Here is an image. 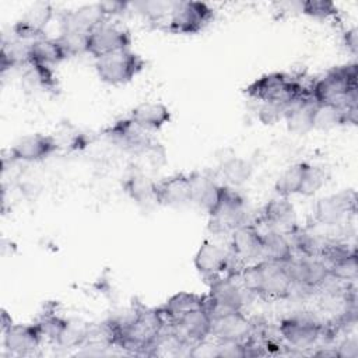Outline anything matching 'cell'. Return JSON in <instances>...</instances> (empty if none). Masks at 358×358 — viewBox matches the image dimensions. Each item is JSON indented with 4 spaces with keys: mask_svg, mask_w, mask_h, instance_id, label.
I'll use <instances>...</instances> for the list:
<instances>
[{
    "mask_svg": "<svg viewBox=\"0 0 358 358\" xmlns=\"http://www.w3.org/2000/svg\"><path fill=\"white\" fill-rule=\"evenodd\" d=\"M133 36L127 27L115 21L105 20L87 38V55L95 60L124 49H131Z\"/></svg>",
    "mask_w": 358,
    "mask_h": 358,
    "instance_id": "obj_11",
    "label": "cell"
},
{
    "mask_svg": "<svg viewBox=\"0 0 358 358\" xmlns=\"http://www.w3.org/2000/svg\"><path fill=\"white\" fill-rule=\"evenodd\" d=\"M102 133L112 144L136 157L145 152L157 143L152 140L148 131L136 124L129 116L115 120L105 127Z\"/></svg>",
    "mask_w": 358,
    "mask_h": 358,
    "instance_id": "obj_13",
    "label": "cell"
},
{
    "mask_svg": "<svg viewBox=\"0 0 358 358\" xmlns=\"http://www.w3.org/2000/svg\"><path fill=\"white\" fill-rule=\"evenodd\" d=\"M3 345L13 357L32 355L45 341L36 322L34 323H8L1 327Z\"/></svg>",
    "mask_w": 358,
    "mask_h": 358,
    "instance_id": "obj_15",
    "label": "cell"
},
{
    "mask_svg": "<svg viewBox=\"0 0 358 358\" xmlns=\"http://www.w3.org/2000/svg\"><path fill=\"white\" fill-rule=\"evenodd\" d=\"M253 222L259 228L260 236H262L260 260L287 263L294 257L295 253H294V249L291 246V242H289V238L287 234L271 229V228H266L256 221H253Z\"/></svg>",
    "mask_w": 358,
    "mask_h": 358,
    "instance_id": "obj_22",
    "label": "cell"
},
{
    "mask_svg": "<svg viewBox=\"0 0 358 358\" xmlns=\"http://www.w3.org/2000/svg\"><path fill=\"white\" fill-rule=\"evenodd\" d=\"M287 267L294 282V292L320 291L330 280L327 263L319 256H295L287 262Z\"/></svg>",
    "mask_w": 358,
    "mask_h": 358,
    "instance_id": "obj_12",
    "label": "cell"
},
{
    "mask_svg": "<svg viewBox=\"0 0 358 358\" xmlns=\"http://www.w3.org/2000/svg\"><path fill=\"white\" fill-rule=\"evenodd\" d=\"M299 10L302 14L317 20L329 21L338 15V7L330 0H306L299 3Z\"/></svg>",
    "mask_w": 358,
    "mask_h": 358,
    "instance_id": "obj_35",
    "label": "cell"
},
{
    "mask_svg": "<svg viewBox=\"0 0 358 358\" xmlns=\"http://www.w3.org/2000/svg\"><path fill=\"white\" fill-rule=\"evenodd\" d=\"M357 213V193L354 189H344L337 193L320 197L312 210L313 221L323 227L347 224Z\"/></svg>",
    "mask_w": 358,
    "mask_h": 358,
    "instance_id": "obj_10",
    "label": "cell"
},
{
    "mask_svg": "<svg viewBox=\"0 0 358 358\" xmlns=\"http://www.w3.org/2000/svg\"><path fill=\"white\" fill-rule=\"evenodd\" d=\"M43 334V338L56 344H62L66 334L70 330V320L57 315L53 309L41 313L38 320H35Z\"/></svg>",
    "mask_w": 358,
    "mask_h": 358,
    "instance_id": "obj_32",
    "label": "cell"
},
{
    "mask_svg": "<svg viewBox=\"0 0 358 358\" xmlns=\"http://www.w3.org/2000/svg\"><path fill=\"white\" fill-rule=\"evenodd\" d=\"M157 204L165 207H185L192 199L190 173H175L155 182Z\"/></svg>",
    "mask_w": 358,
    "mask_h": 358,
    "instance_id": "obj_21",
    "label": "cell"
},
{
    "mask_svg": "<svg viewBox=\"0 0 358 358\" xmlns=\"http://www.w3.org/2000/svg\"><path fill=\"white\" fill-rule=\"evenodd\" d=\"M99 6H101V10H102L106 20H113L115 17L124 14L130 8L129 1H119V0L101 1Z\"/></svg>",
    "mask_w": 358,
    "mask_h": 358,
    "instance_id": "obj_38",
    "label": "cell"
},
{
    "mask_svg": "<svg viewBox=\"0 0 358 358\" xmlns=\"http://www.w3.org/2000/svg\"><path fill=\"white\" fill-rule=\"evenodd\" d=\"M309 95L315 103L338 108L358 106V64L350 62L334 66L309 85Z\"/></svg>",
    "mask_w": 358,
    "mask_h": 358,
    "instance_id": "obj_2",
    "label": "cell"
},
{
    "mask_svg": "<svg viewBox=\"0 0 358 358\" xmlns=\"http://www.w3.org/2000/svg\"><path fill=\"white\" fill-rule=\"evenodd\" d=\"M172 1H138V3H130L131 7H134L148 22L165 27V22L168 20L169 11H171Z\"/></svg>",
    "mask_w": 358,
    "mask_h": 358,
    "instance_id": "obj_34",
    "label": "cell"
},
{
    "mask_svg": "<svg viewBox=\"0 0 358 358\" xmlns=\"http://www.w3.org/2000/svg\"><path fill=\"white\" fill-rule=\"evenodd\" d=\"M315 106L316 103L312 101L310 96L287 106L284 113V122L287 123L288 130L296 134H306L308 131L313 130Z\"/></svg>",
    "mask_w": 358,
    "mask_h": 358,
    "instance_id": "obj_27",
    "label": "cell"
},
{
    "mask_svg": "<svg viewBox=\"0 0 358 358\" xmlns=\"http://www.w3.org/2000/svg\"><path fill=\"white\" fill-rule=\"evenodd\" d=\"M343 45L345 46V49L352 56H357V52H358V29L355 27L347 29L343 34Z\"/></svg>",
    "mask_w": 358,
    "mask_h": 358,
    "instance_id": "obj_40",
    "label": "cell"
},
{
    "mask_svg": "<svg viewBox=\"0 0 358 358\" xmlns=\"http://www.w3.org/2000/svg\"><path fill=\"white\" fill-rule=\"evenodd\" d=\"M96 76L108 85H123L133 81L147 66V60L133 49L102 56L94 63Z\"/></svg>",
    "mask_w": 358,
    "mask_h": 358,
    "instance_id": "obj_8",
    "label": "cell"
},
{
    "mask_svg": "<svg viewBox=\"0 0 358 358\" xmlns=\"http://www.w3.org/2000/svg\"><path fill=\"white\" fill-rule=\"evenodd\" d=\"M214 15V8L204 1H172L164 29L173 35H196L213 22Z\"/></svg>",
    "mask_w": 358,
    "mask_h": 358,
    "instance_id": "obj_7",
    "label": "cell"
},
{
    "mask_svg": "<svg viewBox=\"0 0 358 358\" xmlns=\"http://www.w3.org/2000/svg\"><path fill=\"white\" fill-rule=\"evenodd\" d=\"M253 221L284 234H289L295 227H298L296 211L289 197L278 194L263 206L260 214Z\"/></svg>",
    "mask_w": 358,
    "mask_h": 358,
    "instance_id": "obj_19",
    "label": "cell"
},
{
    "mask_svg": "<svg viewBox=\"0 0 358 358\" xmlns=\"http://www.w3.org/2000/svg\"><path fill=\"white\" fill-rule=\"evenodd\" d=\"M59 143L53 134L31 133L20 137L8 150L13 162H41L59 151Z\"/></svg>",
    "mask_w": 358,
    "mask_h": 358,
    "instance_id": "obj_16",
    "label": "cell"
},
{
    "mask_svg": "<svg viewBox=\"0 0 358 358\" xmlns=\"http://www.w3.org/2000/svg\"><path fill=\"white\" fill-rule=\"evenodd\" d=\"M155 182L143 172H133L123 183V189L127 196L140 206L157 204L155 199Z\"/></svg>",
    "mask_w": 358,
    "mask_h": 358,
    "instance_id": "obj_29",
    "label": "cell"
},
{
    "mask_svg": "<svg viewBox=\"0 0 358 358\" xmlns=\"http://www.w3.org/2000/svg\"><path fill=\"white\" fill-rule=\"evenodd\" d=\"M106 18L99 3L64 10L59 17L60 34H78L88 36Z\"/></svg>",
    "mask_w": 358,
    "mask_h": 358,
    "instance_id": "obj_20",
    "label": "cell"
},
{
    "mask_svg": "<svg viewBox=\"0 0 358 358\" xmlns=\"http://www.w3.org/2000/svg\"><path fill=\"white\" fill-rule=\"evenodd\" d=\"M67 57L63 46L56 38H39L29 42L28 46V63H36L42 66L56 67Z\"/></svg>",
    "mask_w": 358,
    "mask_h": 358,
    "instance_id": "obj_25",
    "label": "cell"
},
{
    "mask_svg": "<svg viewBox=\"0 0 358 358\" xmlns=\"http://www.w3.org/2000/svg\"><path fill=\"white\" fill-rule=\"evenodd\" d=\"M207 217L211 235L229 236L236 228L249 222L246 199L235 187L221 183L217 200Z\"/></svg>",
    "mask_w": 358,
    "mask_h": 358,
    "instance_id": "obj_4",
    "label": "cell"
},
{
    "mask_svg": "<svg viewBox=\"0 0 358 358\" xmlns=\"http://www.w3.org/2000/svg\"><path fill=\"white\" fill-rule=\"evenodd\" d=\"M190 178H192L190 204L208 213L217 200L221 183L214 176L208 173H201V172H192Z\"/></svg>",
    "mask_w": 358,
    "mask_h": 358,
    "instance_id": "obj_26",
    "label": "cell"
},
{
    "mask_svg": "<svg viewBox=\"0 0 358 358\" xmlns=\"http://www.w3.org/2000/svg\"><path fill=\"white\" fill-rule=\"evenodd\" d=\"M211 235L201 242L193 257V266L200 277L207 282H213L228 274H235V263L229 250L228 238Z\"/></svg>",
    "mask_w": 358,
    "mask_h": 358,
    "instance_id": "obj_6",
    "label": "cell"
},
{
    "mask_svg": "<svg viewBox=\"0 0 358 358\" xmlns=\"http://www.w3.org/2000/svg\"><path fill=\"white\" fill-rule=\"evenodd\" d=\"M243 92L257 103H271L284 108L310 96L309 87L303 85L298 77L284 71H273L257 77L245 87Z\"/></svg>",
    "mask_w": 358,
    "mask_h": 358,
    "instance_id": "obj_3",
    "label": "cell"
},
{
    "mask_svg": "<svg viewBox=\"0 0 358 358\" xmlns=\"http://www.w3.org/2000/svg\"><path fill=\"white\" fill-rule=\"evenodd\" d=\"M285 108L271 103H259L257 109V119L263 124H275L280 120H284Z\"/></svg>",
    "mask_w": 358,
    "mask_h": 358,
    "instance_id": "obj_37",
    "label": "cell"
},
{
    "mask_svg": "<svg viewBox=\"0 0 358 358\" xmlns=\"http://www.w3.org/2000/svg\"><path fill=\"white\" fill-rule=\"evenodd\" d=\"M207 309L211 316L227 312H242L252 296L236 274H228L208 284Z\"/></svg>",
    "mask_w": 358,
    "mask_h": 358,
    "instance_id": "obj_9",
    "label": "cell"
},
{
    "mask_svg": "<svg viewBox=\"0 0 358 358\" xmlns=\"http://www.w3.org/2000/svg\"><path fill=\"white\" fill-rule=\"evenodd\" d=\"M53 14L55 10L50 3H34L11 27L13 36L25 42H32L35 39L43 38L46 28L53 18Z\"/></svg>",
    "mask_w": 358,
    "mask_h": 358,
    "instance_id": "obj_17",
    "label": "cell"
},
{
    "mask_svg": "<svg viewBox=\"0 0 358 358\" xmlns=\"http://www.w3.org/2000/svg\"><path fill=\"white\" fill-rule=\"evenodd\" d=\"M336 357H348L355 358L358 357V340L355 336L345 337L343 341L337 344V347L333 350Z\"/></svg>",
    "mask_w": 358,
    "mask_h": 358,
    "instance_id": "obj_39",
    "label": "cell"
},
{
    "mask_svg": "<svg viewBox=\"0 0 358 358\" xmlns=\"http://www.w3.org/2000/svg\"><path fill=\"white\" fill-rule=\"evenodd\" d=\"M253 172V165L242 158V157H229L224 159L218 169H217V176L220 178V183L231 186V187H238L243 185L245 182L249 180Z\"/></svg>",
    "mask_w": 358,
    "mask_h": 358,
    "instance_id": "obj_28",
    "label": "cell"
},
{
    "mask_svg": "<svg viewBox=\"0 0 358 358\" xmlns=\"http://www.w3.org/2000/svg\"><path fill=\"white\" fill-rule=\"evenodd\" d=\"M28 46L29 42L21 41L15 36L3 38L0 50V67L1 73L10 69L24 67L28 64Z\"/></svg>",
    "mask_w": 358,
    "mask_h": 358,
    "instance_id": "obj_31",
    "label": "cell"
},
{
    "mask_svg": "<svg viewBox=\"0 0 358 358\" xmlns=\"http://www.w3.org/2000/svg\"><path fill=\"white\" fill-rule=\"evenodd\" d=\"M213 329L211 337L218 343H243L255 331V323L245 315V312H227L211 316Z\"/></svg>",
    "mask_w": 358,
    "mask_h": 358,
    "instance_id": "obj_18",
    "label": "cell"
},
{
    "mask_svg": "<svg viewBox=\"0 0 358 358\" xmlns=\"http://www.w3.org/2000/svg\"><path fill=\"white\" fill-rule=\"evenodd\" d=\"M204 306H207L206 295L182 291L169 296L161 306H158V310L165 322V326H168L180 316Z\"/></svg>",
    "mask_w": 358,
    "mask_h": 358,
    "instance_id": "obj_24",
    "label": "cell"
},
{
    "mask_svg": "<svg viewBox=\"0 0 358 358\" xmlns=\"http://www.w3.org/2000/svg\"><path fill=\"white\" fill-rule=\"evenodd\" d=\"M329 176L330 175L327 172V168H324L323 165L309 162L301 196L309 197V196H313L315 193H317L327 183Z\"/></svg>",
    "mask_w": 358,
    "mask_h": 358,
    "instance_id": "obj_36",
    "label": "cell"
},
{
    "mask_svg": "<svg viewBox=\"0 0 358 358\" xmlns=\"http://www.w3.org/2000/svg\"><path fill=\"white\" fill-rule=\"evenodd\" d=\"M309 162H296L285 168L280 176L275 180L274 189L278 196L284 197H291L295 194L301 196L303 182H305V175L308 171Z\"/></svg>",
    "mask_w": 358,
    "mask_h": 358,
    "instance_id": "obj_30",
    "label": "cell"
},
{
    "mask_svg": "<svg viewBox=\"0 0 358 358\" xmlns=\"http://www.w3.org/2000/svg\"><path fill=\"white\" fill-rule=\"evenodd\" d=\"M129 117L138 124L145 131H157L161 130L165 124L171 122L172 113L166 105L162 102H141L136 105L130 113Z\"/></svg>",
    "mask_w": 358,
    "mask_h": 358,
    "instance_id": "obj_23",
    "label": "cell"
},
{
    "mask_svg": "<svg viewBox=\"0 0 358 358\" xmlns=\"http://www.w3.org/2000/svg\"><path fill=\"white\" fill-rule=\"evenodd\" d=\"M278 334L288 347L298 350L315 347L319 341L334 336L327 323L309 313H292L282 317L278 323Z\"/></svg>",
    "mask_w": 358,
    "mask_h": 358,
    "instance_id": "obj_5",
    "label": "cell"
},
{
    "mask_svg": "<svg viewBox=\"0 0 358 358\" xmlns=\"http://www.w3.org/2000/svg\"><path fill=\"white\" fill-rule=\"evenodd\" d=\"M229 250L235 263L236 273L257 260H260L262 252V236L260 231L253 221L236 228L228 236Z\"/></svg>",
    "mask_w": 358,
    "mask_h": 358,
    "instance_id": "obj_14",
    "label": "cell"
},
{
    "mask_svg": "<svg viewBox=\"0 0 358 358\" xmlns=\"http://www.w3.org/2000/svg\"><path fill=\"white\" fill-rule=\"evenodd\" d=\"M252 296L264 299H287L294 294L287 263L257 260L235 273Z\"/></svg>",
    "mask_w": 358,
    "mask_h": 358,
    "instance_id": "obj_1",
    "label": "cell"
},
{
    "mask_svg": "<svg viewBox=\"0 0 358 358\" xmlns=\"http://www.w3.org/2000/svg\"><path fill=\"white\" fill-rule=\"evenodd\" d=\"M24 76L31 85L38 87L43 91L57 92L59 90V81L55 73V67L28 63L27 66H24Z\"/></svg>",
    "mask_w": 358,
    "mask_h": 358,
    "instance_id": "obj_33",
    "label": "cell"
}]
</instances>
